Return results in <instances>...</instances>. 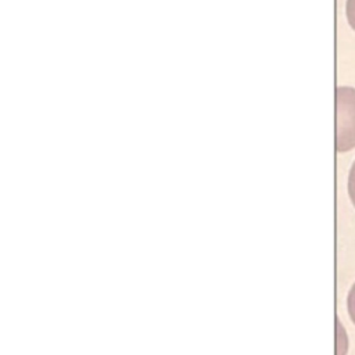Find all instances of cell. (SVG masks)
Segmentation results:
<instances>
[{
  "label": "cell",
  "mask_w": 355,
  "mask_h": 355,
  "mask_svg": "<svg viewBox=\"0 0 355 355\" xmlns=\"http://www.w3.org/2000/svg\"><path fill=\"white\" fill-rule=\"evenodd\" d=\"M336 143L337 153L355 148V87H336Z\"/></svg>",
  "instance_id": "6da1fadb"
},
{
  "label": "cell",
  "mask_w": 355,
  "mask_h": 355,
  "mask_svg": "<svg viewBox=\"0 0 355 355\" xmlns=\"http://www.w3.org/2000/svg\"><path fill=\"white\" fill-rule=\"evenodd\" d=\"M336 340H337L336 355H345L347 349H348V338H347L345 330H344L341 322L338 320V318L336 319Z\"/></svg>",
  "instance_id": "7a4b0ae2"
},
{
  "label": "cell",
  "mask_w": 355,
  "mask_h": 355,
  "mask_svg": "<svg viewBox=\"0 0 355 355\" xmlns=\"http://www.w3.org/2000/svg\"><path fill=\"white\" fill-rule=\"evenodd\" d=\"M347 191L349 196V200L352 202V205L355 207V159L349 168L348 172V179H347Z\"/></svg>",
  "instance_id": "3957f363"
},
{
  "label": "cell",
  "mask_w": 355,
  "mask_h": 355,
  "mask_svg": "<svg viewBox=\"0 0 355 355\" xmlns=\"http://www.w3.org/2000/svg\"><path fill=\"white\" fill-rule=\"evenodd\" d=\"M345 18L349 28L355 32V0H345Z\"/></svg>",
  "instance_id": "277c9868"
},
{
  "label": "cell",
  "mask_w": 355,
  "mask_h": 355,
  "mask_svg": "<svg viewBox=\"0 0 355 355\" xmlns=\"http://www.w3.org/2000/svg\"><path fill=\"white\" fill-rule=\"evenodd\" d=\"M347 308H348V315L351 318V320L355 324V283L352 284L349 293H348V298H347Z\"/></svg>",
  "instance_id": "5b68a950"
}]
</instances>
